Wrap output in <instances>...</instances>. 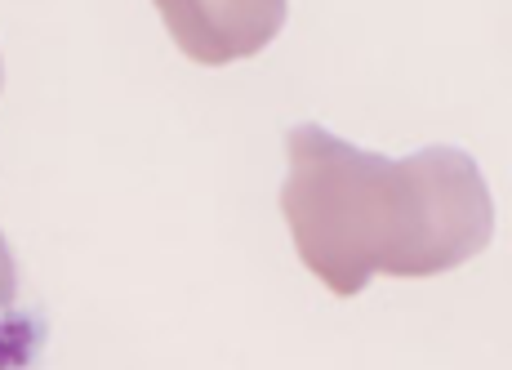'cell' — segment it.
Returning <instances> with one entry per match:
<instances>
[{"label": "cell", "mask_w": 512, "mask_h": 370, "mask_svg": "<svg viewBox=\"0 0 512 370\" xmlns=\"http://www.w3.org/2000/svg\"><path fill=\"white\" fill-rule=\"evenodd\" d=\"M290 174L281 214L299 259L334 295H361L370 277H437L490 246L495 201L477 161L432 143L410 157L352 148L321 125L285 139Z\"/></svg>", "instance_id": "cell-1"}, {"label": "cell", "mask_w": 512, "mask_h": 370, "mask_svg": "<svg viewBox=\"0 0 512 370\" xmlns=\"http://www.w3.org/2000/svg\"><path fill=\"white\" fill-rule=\"evenodd\" d=\"M174 45L196 63H232L259 54L285 23V0H156Z\"/></svg>", "instance_id": "cell-2"}, {"label": "cell", "mask_w": 512, "mask_h": 370, "mask_svg": "<svg viewBox=\"0 0 512 370\" xmlns=\"http://www.w3.org/2000/svg\"><path fill=\"white\" fill-rule=\"evenodd\" d=\"M18 299V268H14V250L0 237V308H14Z\"/></svg>", "instance_id": "cell-3"}, {"label": "cell", "mask_w": 512, "mask_h": 370, "mask_svg": "<svg viewBox=\"0 0 512 370\" xmlns=\"http://www.w3.org/2000/svg\"><path fill=\"white\" fill-rule=\"evenodd\" d=\"M0 81H5V72H0Z\"/></svg>", "instance_id": "cell-4"}]
</instances>
